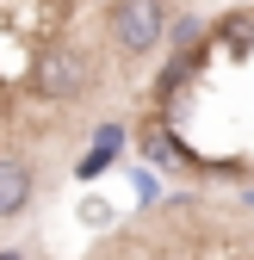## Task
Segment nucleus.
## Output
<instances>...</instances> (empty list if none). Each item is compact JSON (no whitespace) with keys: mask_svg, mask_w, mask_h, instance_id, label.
<instances>
[{"mask_svg":"<svg viewBox=\"0 0 254 260\" xmlns=\"http://www.w3.org/2000/svg\"><path fill=\"white\" fill-rule=\"evenodd\" d=\"M31 192H38V180H31V168L19 155H0V217H19L31 205Z\"/></svg>","mask_w":254,"mask_h":260,"instance_id":"7ed1b4c3","label":"nucleus"},{"mask_svg":"<svg viewBox=\"0 0 254 260\" xmlns=\"http://www.w3.org/2000/svg\"><path fill=\"white\" fill-rule=\"evenodd\" d=\"M186 44H199V19H180L174 25V50H186Z\"/></svg>","mask_w":254,"mask_h":260,"instance_id":"20e7f679","label":"nucleus"},{"mask_svg":"<svg viewBox=\"0 0 254 260\" xmlns=\"http://www.w3.org/2000/svg\"><path fill=\"white\" fill-rule=\"evenodd\" d=\"M155 44H162V0H118L112 7V50L149 56Z\"/></svg>","mask_w":254,"mask_h":260,"instance_id":"f03ea898","label":"nucleus"},{"mask_svg":"<svg viewBox=\"0 0 254 260\" xmlns=\"http://www.w3.org/2000/svg\"><path fill=\"white\" fill-rule=\"evenodd\" d=\"M31 81H38L44 100H75V93H87V81H93V62L75 44H50L38 56V69H31Z\"/></svg>","mask_w":254,"mask_h":260,"instance_id":"f257e3e1","label":"nucleus"}]
</instances>
